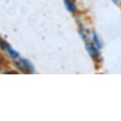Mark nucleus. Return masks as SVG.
<instances>
[{"label": "nucleus", "mask_w": 121, "mask_h": 121, "mask_svg": "<svg viewBox=\"0 0 121 121\" xmlns=\"http://www.w3.org/2000/svg\"><path fill=\"white\" fill-rule=\"evenodd\" d=\"M86 48L87 50L88 53L90 54V56L92 57L93 59H97L99 56V51L96 48V47H94L92 43H87L86 44Z\"/></svg>", "instance_id": "1"}, {"label": "nucleus", "mask_w": 121, "mask_h": 121, "mask_svg": "<svg viewBox=\"0 0 121 121\" xmlns=\"http://www.w3.org/2000/svg\"><path fill=\"white\" fill-rule=\"evenodd\" d=\"M17 67L20 68L22 70H29V71H33V67L29 62L24 59H20L17 62Z\"/></svg>", "instance_id": "2"}, {"label": "nucleus", "mask_w": 121, "mask_h": 121, "mask_svg": "<svg viewBox=\"0 0 121 121\" xmlns=\"http://www.w3.org/2000/svg\"><path fill=\"white\" fill-rule=\"evenodd\" d=\"M65 6L70 12H74L75 10V6L73 0H65Z\"/></svg>", "instance_id": "3"}, {"label": "nucleus", "mask_w": 121, "mask_h": 121, "mask_svg": "<svg viewBox=\"0 0 121 121\" xmlns=\"http://www.w3.org/2000/svg\"><path fill=\"white\" fill-rule=\"evenodd\" d=\"M7 49H8V51H9V53H10V56L12 57V58H13V59H17V57H18V53L16 51H14L13 49H12L10 48V45H7Z\"/></svg>", "instance_id": "4"}, {"label": "nucleus", "mask_w": 121, "mask_h": 121, "mask_svg": "<svg viewBox=\"0 0 121 121\" xmlns=\"http://www.w3.org/2000/svg\"><path fill=\"white\" fill-rule=\"evenodd\" d=\"M93 42L95 43L96 45L99 48H100L102 47V44H101V43H100V40H99V38H98V36L97 35V33H93Z\"/></svg>", "instance_id": "5"}, {"label": "nucleus", "mask_w": 121, "mask_h": 121, "mask_svg": "<svg viewBox=\"0 0 121 121\" xmlns=\"http://www.w3.org/2000/svg\"><path fill=\"white\" fill-rule=\"evenodd\" d=\"M7 44L5 42V41H3V40H1L0 39V48H2V49H4V48H6V47H7Z\"/></svg>", "instance_id": "6"}, {"label": "nucleus", "mask_w": 121, "mask_h": 121, "mask_svg": "<svg viewBox=\"0 0 121 121\" xmlns=\"http://www.w3.org/2000/svg\"><path fill=\"white\" fill-rule=\"evenodd\" d=\"M112 1L114 2L115 3H117V2H118V0H112Z\"/></svg>", "instance_id": "7"}]
</instances>
